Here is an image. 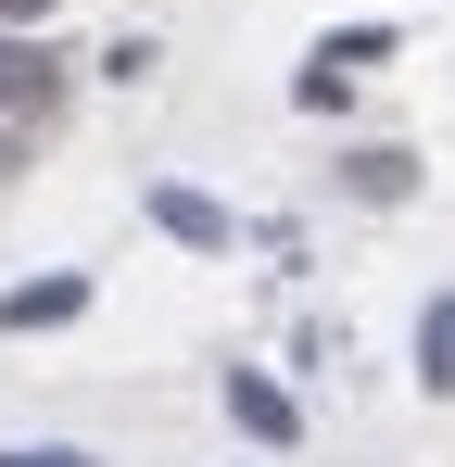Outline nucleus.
<instances>
[{"label":"nucleus","instance_id":"obj_2","mask_svg":"<svg viewBox=\"0 0 455 467\" xmlns=\"http://www.w3.org/2000/svg\"><path fill=\"white\" fill-rule=\"evenodd\" d=\"M228 417H240L253 442H291V430H303V404L266 379V367H228Z\"/></svg>","mask_w":455,"mask_h":467},{"label":"nucleus","instance_id":"obj_9","mask_svg":"<svg viewBox=\"0 0 455 467\" xmlns=\"http://www.w3.org/2000/svg\"><path fill=\"white\" fill-rule=\"evenodd\" d=\"M0 26H51V0H0Z\"/></svg>","mask_w":455,"mask_h":467},{"label":"nucleus","instance_id":"obj_1","mask_svg":"<svg viewBox=\"0 0 455 467\" xmlns=\"http://www.w3.org/2000/svg\"><path fill=\"white\" fill-rule=\"evenodd\" d=\"M140 202H152V228H164V240H190V253H240V215H228L216 190H190V177H152Z\"/></svg>","mask_w":455,"mask_h":467},{"label":"nucleus","instance_id":"obj_3","mask_svg":"<svg viewBox=\"0 0 455 467\" xmlns=\"http://www.w3.org/2000/svg\"><path fill=\"white\" fill-rule=\"evenodd\" d=\"M89 316V278H26V291H0V328H76Z\"/></svg>","mask_w":455,"mask_h":467},{"label":"nucleus","instance_id":"obj_6","mask_svg":"<svg viewBox=\"0 0 455 467\" xmlns=\"http://www.w3.org/2000/svg\"><path fill=\"white\" fill-rule=\"evenodd\" d=\"M342 177H354L367 202H405V190H418V164H405V152H354V164H342Z\"/></svg>","mask_w":455,"mask_h":467},{"label":"nucleus","instance_id":"obj_10","mask_svg":"<svg viewBox=\"0 0 455 467\" xmlns=\"http://www.w3.org/2000/svg\"><path fill=\"white\" fill-rule=\"evenodd\" d=\"M0 177H13V114H0Z\"/></svg>","mask_w":455,"mask_h":467},{"label":"nucleus","instance_id":"obj_8","mask_svg":"<svg viewBox=\"0 0 455 467\" xmlns=\"http://www.w3.org/2000/svg\"><path fill=\"white\" fill-rule=\"evenodd\" d=\"M0 467H101V455H76V442H13Z\"/></svg>","mask_w":455,"mask_h":467},{"label":"nucleus","instance_id":"obj_7","mask_svg":"<svg viewBox=\"0 0 455 467\" xmlns=\"http://www.w3.org/2000/svg\"><path fill=\"white\" fill-rule=\"evenodd\" d=\"M379 51H392L379 26H342V38H316V64H342V77H354V64H379Z\"/></svg>","mask_w":455,"mask_h":467},{"label":"nucleus","instance_id":"obj_4","mask_svg":"<svg viewBox=\"0 0 455 467\" xmlns=\"http://www.w3.org/2000/svg\"><path fill=\"white\" fill-rule=\"evenodd\" d=\"M38 101H51V51L26 26H0V114H38Z\"/></svg>","mask_w":455,"mask_h":467},{"label":"nucleus","instance_id":"obj_5","mask_svg":"<svg viewBox=\"0 0 455 467\" xmlns=\"http://www.w3.org/2000/svg\"><path fill=\"white\" fill-rule=\"evenodd\" d=\"M418 379L455 391V291H430V304H418Z\"/></svg>","mask_w":455,"mask_h":467}]
</instances>
